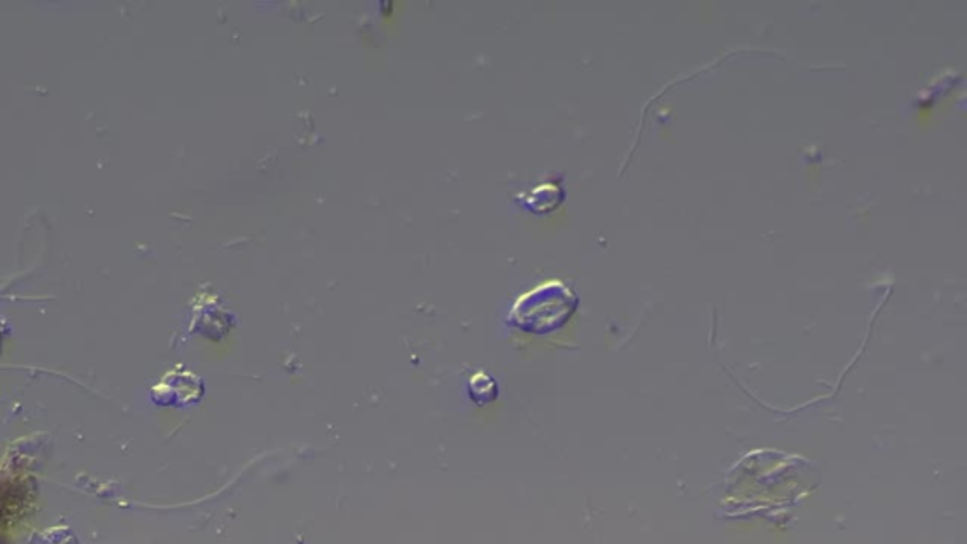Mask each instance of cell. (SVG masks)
<instances>
[{"label":"cell","mask_w":967,"mask_h":544,"mask_svg":"<svg viewBox=\"0 0 967 544\" xmlns=\"http://www.w3.org/2000/svg\"><path fill=\"white\" fill-rule=\"evenodd\" d=\"M578 297L560 280H549L518 297L508 314V324L533 335L552 333L575 314Z\"/></svg>","instance_id":"cell-1"},{"label":"cell","mask_w":967,"mask_h":544,"mask_svg":"<svg viewBox=\"0 0 967 544\" xmlns=\"http://www.w3.org/2000/svg\"><path fill=\"white\" fill-rule=\"evenodd\" d=\"M469 394L474 401L487 403L497 397V384L492 376L487 374H474L469 382Z\"/></svg>","instance_id":"cell-2"}]
</instances>
